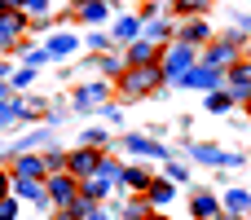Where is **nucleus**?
I'll return each mask as SVG.
<instances>
[{
	"label": "nucleus",
	"instance_id": "1",
	"mask_svg": "<svg viewBox=\"0 0 251 220\" xmlns=\"http://www.w3.org/2000/svg\"><path fill=\"white\" fill-rule=\"evenodd\" d=\"M163 84H168V75H163L159 62H141V66H128V71L119 75V88L132 93V97H141V93H159Z\"/></svg>",
	"mask_w": 251,
	"mask_h": 220
},
{
	"label": "nucleus",
	"instance_id": "2",
	"mask_svg": "<svg viewBox=\"0 0 251 220\" xmlns=\"http://www.w3.org/2000/svg\"><path fill=\"white\" fill-rule=\"evenodd\" d=\"M199 57H203V53H199L194 44L176 40L172 49H163V53H159V66H163V75H168V79H181V75H185V71L199 62Z\"/></svg>",
	"mask_w": 251,
	"mask_h": 220
},
{
	"label": "nucleus",
	"instance_id": "3",
	"mask_svg": "<svg viewBox=\"0 0 251 220\" xmlns=\"http://www.w3.org/2000/svg\"><path fill=\"white\" fill-rule=\"evenodd\" d=\"M225 88H229L234 106H247V101H251V57H247V53L225 71Z\"/></svg>",
	"mask_w": 251,
	"mask_h": 220
},
{
	"label": "nucleus",
	"instance_id": "4",
	"mask_svg": "<svg viewBox=\"0 0 251 220\" xmlns=\"http://www.w3.org/2000/svg\"><path fill=\"white\" fill-rule=\"evenodd\" d=\"M238 57H243V53H238V40L229 35V40H212V44L203 49V57H199V62H207V66H216V71H229Z\"/></svg>",
	"mask_w": 251,
	"mask_h": 220
},
{
	"label": "nucleus",
	"instance_id": "5",
	"mask_svg": "<svg viewBox=\"0 0 251 220\" xmlns=\"http://www.w3.org/2000/svg\"><path fill=\"white\" fill-rule=\"evenodd\" d=\"M44 185H49V198H53V203H62V207L79 194V176H75L71 168H66V172H49V176H44Z\"/></svg>",
	"mask_w": 251,
	"mask_h": 220
},
{
	"label": "nucleus",
	"instance_id": "6",
	"mask_svg": "<svg viewBox=\"0 0 251 220\" xmlns=\"http://www.w3.org/2000/svg\"><path fill=\"white\" fill-rule=\"evenodd\" d=\"M176 84H185V88H207V93H212V88H221V84H225V75H221L216 66H207V62H194Z\"/></svg>",
	"mask_w": 251,
	"mask_h": 220
},
{
	"label": "nucleus",
	"instance_id": "7",
	"mask_svg": "<svg viewBox=\"0 0 251 220\" xmlns=\"http://www.w3.org/2000/svg\"><path fill=\"white\" fill-rule=\"evenodd\" d=\"M13 194H18V198H26V203H35V207H49V203H53V198H49L44 176H13Z\"/></svg>",
	"mask_w": 251,
	"mask_h": 220
},
{
	"label": "nucleus",
	"instance_id": "8",
	"mask_svg": "<svg viewBox=\"0 0 251 220\" xmlns=\"http://www.w3.org/2000/svg\"><path fill=\"white\" fill-rule=\"evenodd\" d=\"M190 154H194L199 163H207V168H243V163H247L243 154H229V150H216V146H194Z\"/></svg>",
	"mask_w": 251,
	"mask_h": 220
},
{
	"label": "nucleus",
	"instance_id": "9",
	"mask_svg": "<svg viewBox=\"0 0 251 220\" xmlns=\"http://www.w3.org/2000/svg\"><path fill=\"white\" fill-rule=\"evenodd\" d=\"M22 31H26V13H18V9H0V49H13Z\"/></svg>",
	"mask_w": 251,
	"mask_h": 220
},
{
	"label": "nucleus",
	"instance_id": "10",
	"mask_svg": "<svg viewBox=\"0 0 251 220\" xmlns=\"http://www.w3.org/2000/svg\"><path fill=\"white\" fill-rule=\"evenodd\" d=\"M101 159H106V154H101V150H97V146H84V150H75V154H71V159H66V168H71V172H75V176H93V172H97V163H101Z\"/></svg>",
	"mask_w": 251,
	"mask_h": 220
},
{
	"label": "nucleus",
	"instance_id": "11",
	"mask_svg": "<svg viewBox=\"0 0 251 220\" xmlns=\"http://www.w3.org/2000/svg\"><path fill=\"white\" fill-rule=\"evenodd\" d=\"M128 66H141V62H159V44L154 40H146V35H137L132 44H128V57H124Z\"/></svg>",
	"mask_w": 251,
	"mask_h": 220
},
{
	"label": "nucleus",
	"instance_id": "12",
	"mask_svg": "<svg viewBox=\"0 0 251 220\" xmlns=\"http://www.w3.org/2000/svg\"><path fill=\"white\" fill-rule=\"evenodd\" d=\"M176 40H185V44H212V22L194 18V22H185V26L176 31Z\"/></svg>",
	"mask_w": 251,
	"mask_h": 220
},
{
	"label": "nucleus",
	"instance_id": "13",
	"mask_svg": "<svg viewBox=\"0 0 251 220\" xmlns=\"http://www.w3.org/2000/svg\"><path fill=\"white\" fill-rule=\"evenodd\" d=\"M190 212H194L199 220H221V198H212V194L203 190V194L190 198Z\"/></svg>",
	"mask_w": 251,
	"mask_h": 220
},
{
	"label": "nucleus",
	"instance_id": "14",
	"mask_svg": "<svg viewBox=\"0 0 251 220\" xmlns=\"http://www.w3.org/2000/svg\"><path fill=\"white\" fill-rule=\"evenodd\" d=\"M110 185H115V181H110V176H101V172H93V176H79V194H88L93 203H101Z\"/></svg>",
	"mask_w": 251,
	"mask_h": 220
},
{
	"label": "nucleus",
	"instance_id": "15",
	"mask_svg": "<svg viewBox=\"0 0 251 220\" xmlns=\"http://www.w3.org/2000/svg\"><path fill=\"white\" fill-rule=\"evenodd\" d=\"M106 93H110L106 84H88V88H79V93H75V110H88V106H101V101H106Z\"/></svg>",
	"mask_w": 251,
	"mask_h": 220
},
{
	"label": "nucleus",
	"instance_id": "16",
	"mask_svg": "<svg viewBox=\"0 0 251 220\" xmlns=\"http://www.w3.org/2000/svg\"><path fill=\"white\" fill-rule=\"evenodd\" d=\"M124 146H128L132 154H141V159H168V150H163L159 141H146V137H128Z\"/></svg>",
	"mask_w": 251,
	"mask_h": 220
},
{
	"label": "nucleus",
	"instance_id": "17",
	"mask_svg": "<svg viewBox=\"0 0 251 220\" xmlns=\"http://www.w3.org/2000/svg\"><path fill=\"white\" fill-rule=\"evenodd\" d=\"M225 212L229 216H251V190H229L225 194Z\"/></svg>",
	"mask_w": 251,
	"mask_h": 220
},
{
	"label": "nucleus",
	"instance_id": "18",
	"mask_svg": "<svg viewBox=\"0 0 251 220\" xmlns=\"http://www.w3.org/2000/svg\"><path fill=\"white\" fill-rule=\"evenodd\" d=\"M93 207H97V203H93L88 194H75V198L62 207V220H88V212H93Z\"/></svg>",
	"mask_w": 251,
	"mask_h": 220
},
{
	"label": "nucleus",
	"instance_id": "19",
	"mask_svg": "<svg viewBox=\"0 0 251 220\" xmlns=\"http://www.w3.org/2000/svg\"><path fill=\"white\" fill-rule=\"evenodd\" d=\"M79 18L84 22H106L110 18V0H79Z\"/></svg>",
	"mask_w": 251,
	"mask_h": 220
},
{
	"label": "nucleus",
	"instance_id": "20",
	"mask_svg": "<svg viewBox=\"0 0 251 220\" xmlns=\"http://www.w3.org/2000/svg\"><path fill=\"white\" fill-rule=\"evenodd\" d=\"M146 40H154V44H163V40H172L176 35V22H163V18H154V22H146V31H141Z\"/></svg>",
	"mask_w": 251,
	"mask_h": 220
},
{
	"label": "nucleus",
	"instance_id": "21",
	"mask_svg": "<svg viewBox=\"0 0 251 220\" xmlns=\"http://www.w3.org/2000/svg\"><path fill=\"white\" fill-rule=\"evenodd\" d=\"M172 185L176 181H150V190H146V198H150V207H163V203H172Z\"/></svg>",
	"mask_w": 251,
	"mask_h": 220
},
{
	"label": "nucleus",
	"instance_id": "22",
	"mask_svg": "<svg viewBox=\"0 0 251 220\" xmlns=\"http://www.w3.org/2000/svg\"><path fill=\"white\" fill-rule=\"evenodd\" d=\"M119 181H124V185H132V190H141V194L150 190V172H146V168H137V163H128Z\"/></svg>",
	"mask_w": 251,
	"mask_h": 220
},
{
	"label": "nucleus",
	"instance_id": "23",
	"mask_svg": "<svg viewBox=\"0 0 251 220\" xmlns=\"http://www.w3.org/2000/svg\"><path fill=\"white\" fill-rule=\"evenodd\" d=\"M44 172H49V163H44V159H35V154L18 159V168H13V176H44Z\"/></svg>",
	"mask_w": 251,
	"mask_h": 220
},
{
	"label": "nucleus",
	"instance_id": "24",
	"mask_svg": "<svg viewBox=\"0 0 251 220\" xmlns=\"http://www.w3.org/2000/svg\"><path fill=\"white\" fill-rule=\"evenodd\" d=\"M115 35L132 44V40L141 35V18H115Z\"/></svg>",
	"mask_w": 251,
	"mask_h": 220
},
{
	"label": "nucleus",
	"instance_id": "25",
	"mask_svg": "<svg viewBox=\"0 0 251 220\" xmlns=\"http://www.w3.org/2000/svg\"><path fill=\"white\" fill-rule=\"evenodd\" d=\"M75 49H79L75 35H53V40H49V53H53V57H66V53H75Z\"/></svg>",
	"mask_w": 251,
	"mask_h": 220
},
{
	"label": "nucleus",
	"instance_id": "26",
	"mask_svg": "<svg viewBox=\"0 0 251 220\" xmlns=\"http://www.w3.org/2000/svg\"><path fill=\"white\" fill-rule=\"evenodd\" d=\"M203 106H207V110H212V115H221V110H229V106H234V97H229V93H216V88H212V93H207V101H203Z\"/></svg>",
	"mask_w": 251,
	"mask_h": 220
},
{
	"label": "nucleus",
	"instance_id": "27",
	"mask_svg": "<svg viewBox=\"0 0 251 220\" xmlns=\"http://www.w3.org/2000/svg\"><path fill=\"white\" fill-rule=\"evenodd\" d=\"M172 9H176V13H190V18H199V13L207 9V0H172Z\"/></svg>",
	"mask_w": 251,
	"mask_h": 220
},
{
	"label": "nucleus",
	"instance_id": "28",
	"mask_svg": "<svg viewBox=\"0 0 251 220\" xmlns=\"http://www.w3.org/2000/svg\"><path fill=\"white\" fill-rule=\"evenodd\" d=\"M124 216H128V220H150V198H141V203H128V207H124Z\"/></svg>",
	"mask_w": 251,
	"mask_h": 220
},
{
	"label": "nucleus",
	"instance_id": "29",
	"mask_svg": "<svg viewBox=\"0 0 251 220\" xmlns=\"http://www.w3.org/2000/svg\"><path fill=\"white\" fill-rule=\"evenodd\" d=\"M168 181H176V185L190 181V168H185V163H168Z\"/></svg>",
	"mask_w": 251,
	"mask_h": 220
},
{
	"label": "nucleus",
	"instance_id": "30",
	"mask_svg": "<svg viewBox=\"0 0 251 220\" xmlns=\"http://www.w3.org/2000/svg\"><path fill=\"white\" fill-rule=\"evenodd\" d=\"M13 216H18V198L4 194V198H0V220H13Z\"/></svg>",
	"mask_w": 251,
	"mask_h": 220
},
{
	"label": "nucleus",
	"instance_id": "31",
	"mask_svg": "<svg viewBox=\"0 0 251 220\" xmlns=\"http://www.w3.org/2000/svg\"><path fill=\"white\" fill-rule=\"evenodd\" d=\"M101 71H110V75H124V71H128V62H119V57H101Z\"/></svg>",
	"mask_w": 251,
	"mask_h": 220
},
{
	"label": "nucleus",
	"instance_id": "32",
	"mask_svg": "<svg viewBox=\"0 0 251 220\" xmlns=\"http://www.w3.org/2000/svg\"><path fill=\"white\" fill-rule=\"evenodd\" d=\"M84 141H88V146H97V150H101V146H106V141H110V137H106V128H93V132H88V137H84Z\"/></svg>",
	"mask_w": 251,
	"mask_h": 220
},
{
	"label": "nucleus",
	"instance_id": "33",
	"mask_svg": "<svg viewBox=\"0 0 251 220\" xmlns=\"http://www.w3.org/2000/svg\"><path fill=\"white\" fill-rule=\"evenodd\" d=\"M44 9H49V0H22V13H35V18H40Z\"/></svg>",
	"mask_w": 251,
	"mask_h": 220
},
{
	"label": "nucleus",
	"instance_id": "34",
	"mask_svg": "<svg viewBox=\"0 0 251 220\" xmlns=\"http://www.w3.org/2000/svg\"><path fill=\"white\" fill-rule=\"evenodd\" d=\"M49 57H53L49 49H31V53H26V62H31V66H40V62H49Z\"/></svg>",
	"mask_w": 251,
	"mask_h": 220
},
{
	"label": "nucleus",
	"instance_id": "35",
	"mask_svg": "<svg viewBox=\"0 0 251 220\" xmlns=\"http://www.w3.org/2000/svg\"><path fill=\"white\" fill-rule=\"evenodd\" d=\"M44 163H49V172H66V154H49Z\"/></svg>",
	"mask_w": 251,
	"mask_h": 220
},
{
	"label": "nucleus",
	"instance_id": "36",
	"mask_svg": "<svg viewBox=\"0 0 251 220\" xmlns=\"http://www.w3.org/2000/svg\"><path fill=\"white\" fill-rule=\"evenodd\" d=\"M13 115H18V106H9V101H0V128H4V123H9Z\"/></svg>",
	"mask_w": 251,
	"mask_h": 220
},
{
	"label": "nucleus",
	"instance_id": "37",
	"mask_svg": "<svg viewBox=\"0 0 251 220\" xmlns=\"http://www.w3.org/2000/svg\"><path fill=\"white\" fill-rule=\"evenodd\" d=\"M9 190H13V176H9V172H0V198H4Z\"/></svg>",
	"mask_w": 251,
	"mask_h": 220
},
{
	"label": "nucleus",
	"instance_id": "38",
	"mask_svg": "<svg viewBox=\"0 0 251 220\" xmlns=\"http://www.w3.org/2000/svg\"><path fill=\"white\" fill-rule=\"evenodd\" d=\"M238 31H251V13H243V18H238Z\"/></svg>",
	"mask_w": 251,
	"mask_h": 220
},
{
	"label": "nucleus",
	"instance_id": "39",
	"mask_svg": "<svg viewBox=\"0 0 251 220\" xmlns=\"http://www.w3.org/2000/svg\"><path fill=\"white\" fill-rule=\"evenodd\" d=\"M88 220H110V216H106L101 207H93V212H88Z\"/></svg>",
	"mask_w": 251,
	"mask_h": 220
},
{
	"label": "nucleus",
	"instance_id": "40",
	"mask_svg": "<svg viewBox=\"0 0 251 220\" xmlns=\"http://www.w3.org/2000/svg\"><path fill=\"white\" fill-rule=\"evenodd\" d=\"M18 4H22V0H0V9H18Z\"/></svg>",
	"mask_w": 251,
	"mask_h": 220
},
{
	"label": "nucleus",
	"instance_id": "41",
	"mask_svg": "<svg viewBox=\"0 0 251 220\" xmlns=\"http://www.w3.org/2000/svg\"><path fill=\"white\" fill-rule=\"evenodd\" d=\"M4 97H9V88H4V79H0V101H4Z\"/></svg>",
	"mask_w": 251,
	"mask_h": 220
},
{
	"label": "nucleus",
	"instance_id": "42",
	"mask_svg": "<svg viewBox=\"0 0 251 220\" xmlns=\"http://www.w3.org/2000/svg\"><path fill=\"white\" fill-rule=\"evenodd\" d=\"M0 79H4V62H0Z\"/></svg>",
	"mask_w": 251,
	"mask_h": 220
},
{
	"label": "nucleus",
	"instance_id": "43",
	"mask_svg": "<svg viewBox=\"0 0 251 220\" xmlns=\"http://www.w3.org/2000/svg\"><path fill=\"white\" fill-rule=\"evenodd\" d=\"M150 220H168V216H150Z\"/></svg>",
	"mask_w": 251,
	"mask_h": 220
},
{
	"label": "nucleus",
	"instance_id": "44",
	"mask_svg": "<svg viewBox=\"0 0 251 220\" xmlns=\"http://www.w3.org/2000/svg\"><path fill=\"white\" fill-rule=\"evenodd\" d=\"M229 220H243V216H229Z\"/></svg>",
	"mask_w": 251,
	"mask_h": 220
},
{
	"label": "nucleus",
	"instance_id": "45",
	"mask_svg": "<svg viewBox=\"0 0 251 220\" xmlns=\"http://www.w3.org/2000/svg\"><path fill=\"white\" fill-rule=\"evenodd\" d=\"M247 57H251V44H247Z\"/></svg>",
	"mask_w": 251,
	"mask_h": 220
},
{
	"label": "nucleus",
	"instance_id": "46",
	"mask_svg": "<svg viewBox=\"0 0 251 220\" xmlns=\"http://www.w3.org/2000/svg\"><path fill=\"white\" fill-rule=\"evenodd\" d=\"M247 115H251V101H247Z\"/></svg>",
	"mask_w": 251,
	"mask_h": 220
}]
</instances>
